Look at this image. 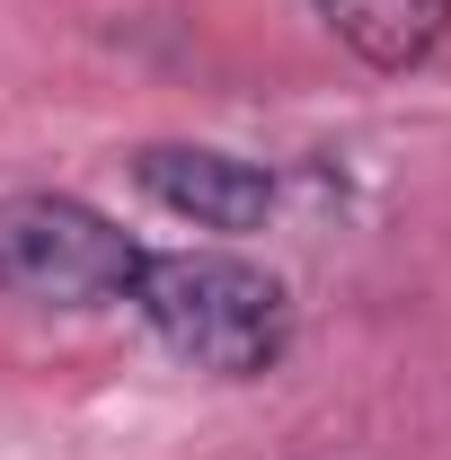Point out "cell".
Here are the masks:
<instances>
[{
	"label": "cell",
	"mask_w": 451,
	"mask_h": 460,
	"mask_svg": "<svg viewBox=\"0 0 451 460\" xmlns=\"http://www.w3.org/2000/svg\"><path fill=\"white\" fill-rule=\"evenodd\" d=\"M133 275H142V239L115 230L98 204L54 186L0 195V301L107 310V301H133Z\"/></svg>",
	"instance_id": "7a4b0ae2"
},
{
	"label": "cell",
	"mask_w": 451,
	"mask_h": 460,
	"mask_svg": "<svg viewBox=\"0 0 451 460\" xmlns=\"http://www.w3.org/2000/svg\"><path fill=\"white\" fill-rule=\"evenodd\" d=\"M133 310L204 381H266L292 354V284L239 248H142Z\"/></svg>",
	"instance_id": "6da1fadb"
},
{
	"label": "cell",
	"mask_w": 451,
	"mask_h": 460,
	"mask_svg": "<svg viewBox=\"0 0 451 460\" xmlns=\"http://www.w3.org/2000/svg\"><path fill=\"white\" fill-rule=\"evenodd\" d=\"M124 169H133V186L160 213L213 230V239H248V230H266V213H275V169L239 160L222 142H142Z\"/></svg>",
	"instance_id": "3957f363"
},
{
	"label": "cell",
	"mask_w": 451,
	"mask_h": 460,
	"mask_svg": "<svg viewBox=\"0 0 451 460\" xmlns=\"http://www.w3.org/2000/svg\"><path fill=\"white\" fill-rule=\"evenodd\" d=\"M363 71H416L451 36V0H310Z\"/></svg>",
	"instance_id": "277c9868"
}]
</instances>
